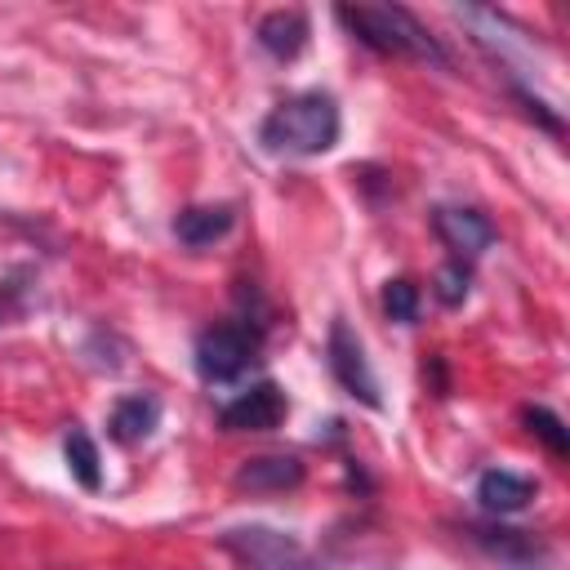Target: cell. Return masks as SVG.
Returning a JSON list of instances; mask_svg holds the SVG:
<instances>
[{"instance_id":"5b68a950","label":"cell","mask_w":570,"mask_h":570,"mask_svg":"<svg viewBox=\"0 0 570 570\" xmlns=\"http://www.w3.org/2000/svg\"><path fill=\"white\" fill-rule=\"evenodd\" d=\"M325 361H330V374L338 379V387H343L347 396H356V401L370 405V410H383L379 379H374V365H370V356H365V343H361V334H356L343 316L330 321Z\"/></svg>"},{"instance_id":"5bb4252c","label":"cell","mask_w":570,"mask_h":570,"mask_svg":"<svg viewBox=\"0 0 570 570\" xmlns=\"http://www.w3.org/2000/svg\"><path fill=\"white\" fill-rule=\"evenodd\" d=\"M62 454H67L71 476H76L85 490H98V485H102V459H98V445H94V436H89L85 428L71 423V432L62 436Z\"/></svg>"},{"instance_id":"8992f818","label":"cell","mask_w":570,"mask_h":570,"mask_svg":"<svg viewBox=\"0 0 570 570\" xmlns=\"http://www.w3.org/2000/svg\"><path fill=\"white\" fill-rule=\"evenodd\" d=\"M463 534H468V539H472L490 561L512 566V570H539V566L552 557L548 539H539L534 530H517V525H499V521H490V525L468 521V525H463Z\"/></svg>"},{"instance_id":"277c9868","label":"cell","mask_w":570,"mask_h":570,"mask_svg":"<svg viewBox=\"0 0 570 570\" xmlns=\"http://www.w3.org/2000/svg\"><path fill=\"white\" fill-rule=\"evenodd\" d=\"M218 548L232 552L245 570H312L307 548L272 525H232L218 534Z\"/></svg>"},{"instance_id":"9a60e30c","label":"cell","mask_w":570,"mask_h":570,"mask_svg":"<svg viewBox=\"0 0 570 570\" xmlns=\"http://www.w3.org/2000/svg\"><path fill=\"white\" fill-rule=\"evenodd\" d=\"M423 312V289L410 281V276H396L383 285V316L396 321V325H414Z\"/></svg>"},{"instance_id":"9c48e42d","label":"cell","mask_w":570,"mask_h":570,"mask_svg":"<svg viewBox=\"0 0 570 570\" xmlns=\"http://www.w3.org/2000/svg\"><path fill=\"white\" fill-rule=\"evenodd\" d=\"M303 476H307V468L298 454H254L236 468L232 485L240 494H285V490H298Z\"/></svg>"},{"instance_id":"ba28073f","label":"cell","mask_w":570,"mask_h":570,"mask_svg":"<svg viewBox=\"0 0 570 570\" xmlns=\"http://www.w3.org/2000/svg\"><path fill=\"white\" fill-rule=\"evenodd\" d=\"M432 232H436V240L454 254V263H472V258H481L490 245H494V223L481 214V209H472V205H436L432 209Z\"/></svg>"},{"instance_id":"e0dca14e","label":"cell","mask_w":570,"mask_h":570,"mask_svg":"<svg viewBox=\"0 0 570 570\" xmlns=\"http://www.w3.org/2000/svg\"><path fill=\"white\" fill-rule=\"evenodd\" d=\"M432 294H436L445 307H459V303L472 294V267L450 258V263L436 272V285H432Z\"/></svg>"},{"instance_id":"6da1fadb","label":"cell","mask_w":570,"mask_h":570,"mask_svg":"<svg viewBox=\"0 0 570 570\" xmlns=\"http://www.w3.org/2000/svg\"><path fill=\"white\" fill-rule=\"evenodd\" d=\"M334 18L374 53L383 58H410L428 67H450L445 45L405 9V4H338Z\"/></svg>"},{"instance_id":"7c38bea8","label":"cell","mask_w":570,"mask_h":570,"mask_svg":"<svg viewBox=\"0 0 570 570\" xmlns=\"http://www.w3.org/2000/svg\"><path fill=\"white\" fill-rule=\"evenodd\" d=\"M156 428H160V396H151V392H129V396H120V401L111 405V414H107V432H111V441H120V445H138V441H147Z\"/></svg>"},{"instance_id":"52a82bcc","label":"cell","mask_w":570,"mask_h":570,"mask_svg":"<svg viewBox=\"0 0 570 570\" xmlns=\"http://www.w3.org/2000/svg\"><path fill=\"white\" fill-rule=\"evenodd\" d=\"M285 414H289V396L281 392V383L263 379V383H249L245 392H236L218 410V428L223 432H272L285 423Z\"/></svg>"},{"instance_id":"4fadbf2b","label":"cell","mask_w":570,"mask_h":570,"mask_svg":"<svg viewBox=\"0 0 570 570\" xmlns=\"http://www.w3.org/2000/svg\"><path fill=\"white\" fill-rule=\"evenodd\" d=\"M232 223H236V209L232 205H187L174 218V236L187 249H209L214 240H223L232 232Z\"/></svg>"},{"instance_id":"7a4b0ae2","label":"cell","mask_w":570,"mask_h":570,"mask_svg":"<svg viewBox=\"0 0 570 570\" xmlns=\"http://www.w3.org/2000/svg\"><path fill=\"white\" fill-rule=\"evenodd\" d=\"M338 134H343V116L325 89H307L276 102L258 125V142L272 156H321L338 142Z\"/></svg>"},{"instance_id":"8fae6325","label":"cell","mask_w":570,"mask_h":570,"mask_svg":"<svg viewBox=\"0 0 570 570\" xmlns=\"http://www.w3.org/2000/svg\"><path fill=\"white\" fill-rule=\"evenodd\" d=\"M534 494H539V481H530L521 472H508V468H490V472L476 476V503L490 517H512V512L530 508Z\"/></svg>"},{"instance_id":"30bf717a","label":"cell","mask_w":570,"mask_h":570,"mask_svg":"<svg viewBox=\"0 0 570 570\" xmlns=\"http://www.w3.org/2000/svg\"><path fill=\"white\" fill-rule=\"evenodd\" d=\"M307 36H312V27H307V13L303 9H272L254 27L258 49L267 58H276V62H294L307 49Z\"/></svg>"},{"instance_id":"2e32d148","label":"cell","mask_w":570,"mask_h":570,"mask_svg":"<svg viewBox=\"0 0 570 570\" xmlns=\"http://www.w3.org/2000/svg\"><path fill=\"white\" fill-rule=\"evenodd\" d=\"M521 423H525L530 436H539V441L548 445V454H557V459L570 454V432H566V423H561L548 405H525V410H521Z\"/></svg>"},{"instance_id":"3957f363","label":"cell","mask_w":570,"mask_h":570,"mask_svg":"<svg viewBox=\"0 0 570 570\" xmlns=\"http://www.w3.org/2000/svg\"><path fill=\"white\" fill-rule=\"evenodd\" d=\"M191 356L205 383H232L258 361V330L245 321H214L196 334Z\"/></svg>"}]
</instances>
